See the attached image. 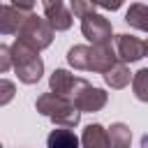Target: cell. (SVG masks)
I'll return each mask as SVG.
<instances>
[{
    "label": "cell",
    "instance_id": "15",
    "mask_svg": "<svg viewBox=\"0 0 148 148\" xmlns=\"http://www.w3.org/2000/svg\"><path fill=\"white\" fill-rule=\"evenodd\" d=\"M67 62H69L74 69L88 72V65H90V46H88V44H74V46L67 51Z\"/></svg>",
    "mask_w": 148,
    "mask_h": 148
},
{
    "label": "cell",
    "instance_id": "8",
    "mask_svg": "<svg viewBox=\"0 0 148 148\" xmlns=\"http://www.w3.org/2000/svg\"><path fill=\"white\" fill-rule=\"evenodd\" d=\"M116 62H118V58H116V51H113L111 44H92L90 46V65H88V72L104 74Z\"/></svg>",
    "mask_w": 148,
    "mask_h": 148
},
{
    "label": "cell",
    "instance_id": "5",
    "mask_svg": "<svg viewBox=\"0 0 148 148\" xmlns=\"http://www.w3.org/2000/svg\"><path fill=\"white\" fill-rule=\"evenodd\" d=\"M111 46L116 51V58L118 62L127 65V62H139L146 58L148 53V44L141 39V37H134V35H116L111 39Z\"/></svg>",
    "mask_w": 148,
    "mask_h": 148
},
{
    "label": "cell",
    "instance_id": "12",
    "mask_svg": "<svg viewBox=\"0 0 148 148\" xmlns=\"http://www.w3.org/2000/svg\"><path fill=\"white\" fill-rule=\"evenodd\" d=\"M46 148H79V136L74 134V130L56 127L46 136Z\"/></svg>",
    "mask_w": 148,
    "mask_h": 148
},
{
    "label": "cell",
    "instance_id": "13",
    "mask_svg": "<svg viewBox=\"0 0 148 148\" xmlns=\"http://www.w3.org/2000/svg\"><path fill=\"white\" fill-rule=\"evenodd\" d=\"M102 76H104V83H106L109 88H113V90H120V88H125V86L132 81L130 67L123 65V62H116V65H113L109 72H104Z\"/></svg>",
    "mask_w": 148,
    "mask_h": 148
},
{
    "label": "cell",
    "instance_id": "1",
    "mask_svg": "<svg viewBox=\"0 0 148 148\" xmlns=\"http://www.w3.org/2000/svg\"><path fill=\"white\" fill-rule=\"evenodd\" d=\"M35 109L58 127L72 130L81 120V113L74 109V104L67 97H60V95H53V92H42L35 102Z\"/></svg>",
    "mask_w": 148,
    "mask_h": 148
},
{
    "label": "cell",
    "instance_id": "16",
    "mask_svg": "<svg viewBox=\"0 0 148 148\" xmlns=\"http://www.w3.org/2000/svg\"><path fill=\"white\" fill-rule=\"evenodd\" d=\"M148 7L143 5V2H134V5H130V9H127V14H125V21L132 25V28H136V30H148Z\"/></svg>",
    "mask_w": 148,
    "mask_h": 148
},
{
    "label": "cell",
    "instance_id": "4",
    "mask_svg": "<svg viewBox=\"0 0 148 148\" xmlns=\"http://www.w3.org/2000/svg\"><path fill=\"white\" fill-rule=\"evenodd\" d=\"M72 104H74V109L79 111V113H83V111H90V113H95V111H99V109H104L106 106V102H109V95L102 90V88H95L92 83H88L86 79H76V86H74V90L69 92V97H67Z\"/></svg>",
    "mask_w": 148,
    "mask_h": 148
},
{
    "label": "cell",
    "instance_id": "22",
    "mask_svg": "<svg viewBox=\"0 0 148 148\" xmlns=\"http://www.w3.org/2000/svg\"><path fill=\"white\" fill-rule=\"evenodd\" d=\"M0 148H2V143H0Z\"/></svg>",
    "mask_w": 148,
    "mask_h": 148
},
{
    "label": "cell",
    "instance_id": "19",
    "mask_svg": "<svg viewBox=\"0 0 148 148\" xmlns=\"http://www.w3.org/2000/svg\"><path fill=\"white\" fill-rule=\"evenodd\" d=\"M92 12H97V5H92V2L72 0V5H69V14H76L79 18H81V16H86V14H92Z\"/></svg>",
    "mask_w": 148,
    "mask_h": 148
},
{
    "label": "cell",
    "instance_id": "14",
    "mask_svg": "<svg viewBox=\"0 0 148 148\" xmlns=\"http://www.w3.org/2000/svg\"><path fill=\"white\" fill-rule=\"evenodd\" d=\"M106 139H109V148H130L132 132L125 123H113L106 130Z\"/></svg>",
    "mask_w": 148,
    "mask_h": 148
},
{
    "label": "cell",
    "instance_id": "17",
    "mask_svg": "<svg viewBox=\"0 0 148 148\" xmlns=\"http://www.w3.org/2000/svg\"><path fill=\"white\" fill-rule=\"evenodd\" d=\"M132 88L139 102H148V69H139L132 76Z\"/></svg>",
    "mask_w": 148,
    "mask_h": 148
},
{
    "label": "cell",
    "instance_id": "6",
    "mask_svg": "<svg viewBox=\"0 0 148 148\" xmlns=\"http://www.w3.org/2000/svg\"><path fill=\"white\" fill-rule=\"evenodd\" d=\"M81 32H83V37H86L90 44H111V39H113L111 21L104 18V16L97 14V12L81 16Z\"/></svg>",
    "mask_w": 148,
    "mask_h": 148
},
{
    "label": "cell",
    "instance_id": "9",
    "mask_svg": "<svg viewBox=\"0 0 148 148\" xmlns=\"http://www.w3.org/2000/svg\"><path fill=\"white\" fill-rule=\"evenodd\" d=\"M28 14L18 12L14 5H2L0 7V35H14L18 32L21 23L25 21Z\"/></svg>",
    "mask_w": 148,
    "mask_h": 148
},
{
    "label": "cell",
    "instance_id": "11",
    "mask_svg": "<svg viewBox=\"0 0 148 148\" xmlns=\"http://www.w3.org/2000/svg\"><path fill=\"white\" fill-rule=\"evenodd\" d=\"M79 148H109L106 130L99 123H90L79 139Z\"/></svg>",
    "mask_w": 148,
    "mask_h": 148
},
{
    "label": "cell",
    "instance_id": "10",
    "mask_svg": "<svg viewBox=\"0 0 148 148\" xmlns=\"http://www.w3.org/2000/svg\"><path fill=\"white\" fill-rule=\"evenodd\" d=\"M76 79L74 74H69L67 69H53V74L49 76V88L53 95H60V97H69V92L74 90L76 86Z\"/></svg>",
    "mask_w": 148,
    "mask_h": 148
},
{
    "label": "cell",
    "instance_id": "2",
    "mask_svg": "<svg viewBox=\"0 0 148 148\" xmlns=\"http://www.w3.org/2000/svg\"><path fill=\"white\" fill-rule=\"evenodd\" d=\"M9 53H12V67H14V72H16V76H18L21 83L32 86V83H37L42 79L44 62H42V58H39L37 51L28 49L21 42H14L9 46Z\"/></svg>",
    "mask_w": 148,
    "mask_h": 148
},
{
    "label": "cell",
    "instance_id": "21",
    "mask_svg": "<svg viewBox=\"0 0 148 148\" xmlns=\"http://www.w3.org/2000/svg\"><path fill=\"white\" fill-rule=\"evenodd\" d=\"M0 7H2V2H0Z\"/></svg>",
    "mask_w": 148,
    "mask_h": 148
},
{
    "label": "cell",
    "instance_id": "7",
    "mask_svg": "<svg viewBox=\"0 0 148 148\" xmlns=\"http://www.w3.org/2000/svg\"><path fill=\"white\" fill-rule=\"evenodd\" d=\"M42 7H44V18H46V23L51 25V30L56 32V30H69L72 28V14H69V9L65 7V2H60V0H44L42 2Z\"/></svg>",
    "mask_w": 148,
    "mask_h": 148
},
{
    "label": "cell",
    "instance_id": "20",
    "mask_svg": "<svg viewBox=\"0 0 148 148\" xmlns=\"http://www.w3.org/2000/svg\"><path fill=\"white\" fill-rule=\"evenodd\" d=\"M9 67H12V53H9V46L0 42V74H5Z\"/></svg>",
    "mask_w": 148,
    "mask_h": 148
},
{
    "label": "cell",
    "instance_id": "18",
    "mask_svg": "<svg viewBox=\"0 0 148 148\" xmlns=\"http://www.w3.org/2000/svg\"><path fill=\"white\" fill-rule=\"evenodd\" d=\"M14 95H16V86H14V81H9V79H0V106L9 104V102L14 99Z\"/></svg>",
    "mask_w": 148,
    "mask_h": 148
},
{
    "label": "cell",
    "instance_id": "3",
    "mask_svg": "<svg viewBox=\"0 0 148 148\" xmlns=\"http://www.w3.org/2000/svg\"><path fill=\"white\" fill-rule=\"evenodd\" d=\"M16 35H18L16 42L25 44L28 49H32V51H37V53H39L42 49L51 46V42H53V30H51V25L46 23L44 16H37V14H28Z\"/></svg>",
    "mask_w": 148,
    "mask_h": 148
}]
</instances>
